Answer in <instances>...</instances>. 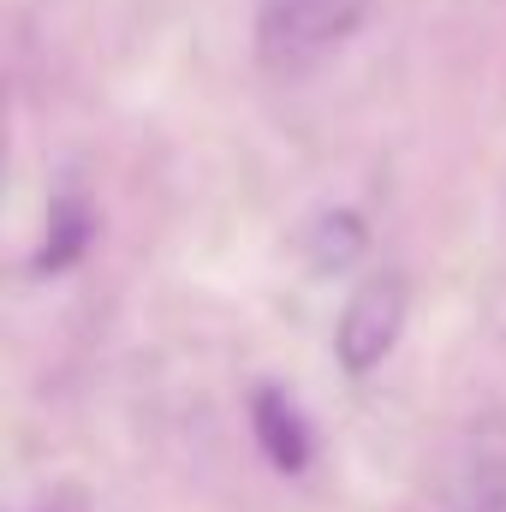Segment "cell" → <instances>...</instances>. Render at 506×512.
Instances as JSON below:
<instances>
[{"mask_svg":"<svg viewBox=\"0 0 506 512\" xmlns=\"http://www.w3.org/2000/svg\"><path fill=\"white\" fill-rule=\"evenodd\" d=\"M405 310H411V286H405L399 274H370V280L346 298L340 328H334V352H340V370H346V376H370L381 358L399 346Z\"/></svg>","mask_w":506,"mask_h":512,"instance_id":"obj_1","label":"cell"},{"mask_svg":"<svg viewBox=\"0 0 506 512\" xmlns=\"http://www.w3.org/2000/svg\"><path fill=\"white\" fill-rule=\"evenodd\" d=\"M364 18V0H262V54L298 66L334 48Z\"/></svg>","mask_w":506,"mask_h":512,"instance_id":"obj_2","label":"cell"},{"mask_svg":"<svg viewBox=\"0 0 506 512\" xmlns=\"http://www.w3.org/2000/svg\"><path fill=\"white\" fill-rule=\"evenodd\" d=\"M251 435L262 447V459L286 477H298L310 459H316V435H310V417L292 405V393L280 387H256L251 393Z\"/></svg>","mask_w":506,"mask_h":512,"instance_id":"obj_3","label":"cell"},{"mask_svg":"<svg viewBox=\"0 0 506 512\" xmlns=\"http://www.w3.org/2000/svg\"><path fill=\"white\" fill-rule=\"evenodd\" d=\"M90 233H96V221H90V209L84 203H54L48 209V239H42V251H36V274H60V268H72L78 256L90 251Z\"/></svg>","mask_w":506,"mask_h":512,"instance_id":"obj_4","label":"cell"},{"mask_svg":"<svg viewBox=\"0 0 506 512\" xmlns=\"http://www.w3.org/2000/svg\"><path fill=\"white\" fill-rule=\"evenodd\" d=\"M370 245V233H364V221L352 215V209H328L316 227H310V256H316V268H346L352 256H364Z\"/></svg>","mask_w":506,"mask_h":512,"instance_id":"obj_5","label":"cell"},{"mask_svg":"<svg viewBox=\"0 0 506 512\" xmlns=\"http://www.w3.org/2000/svg\"><path fill=\"white\" fill-rule=\"evenodd\" d=\"M447 501H453V512H506V465L501 459L465 465Z\"/></svg>","mask_w":506,"mask_h":512,"instance_id":"obj_6","label":"cell"}]
</instances>
